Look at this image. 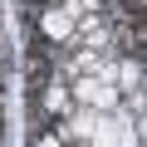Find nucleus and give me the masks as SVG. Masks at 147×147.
<instances>
[{
    "mask_svg": "<svg viewBox=\"0 0 147 147\" xmlns=\"http://www.w3.org/2000/svg\"><path fill=\"white\" fill-rule=\"evenodd\" d=\"M74 93H79L84 103H98V108H113V88H108L103 79H98V84H93V79H84V84L74 88Z\"/></svg>",
    "mask_w": 147,
    "mask_h": 147,
    "instance_id": "1",
    "label": "nucleus"
},
{
    "mask_svg": "<svg viewBox=\"0 0 147 147\" xmlns=\"http://www.w3.org/2000/svg\"><path fill=\"white\" fill-rule=\"evenodd\" d=\"M137 79H142V69H137V64H123V84H127V88H132V84H137Z\"/></svg>",
    "mask_w": 147,
    "mask_h": 147,
    "instance_id": "3",
    "label": "nucleus"
},
{
    "mask_svg": "<svg viewBox=\"0 0 147 147\" xmlns=\"http://www.w3.org/2000/svg\"><path fill=\"white\" fill-rule=\"evenodd\" d=\"M39 147H59V142H49V137H39Z\"/></svg>",
    "mask_w": 147,
    "mask_h": 147,
    "instance_id": "5",
    "label": "nucleus"
},
{
    "mask_svg": "<svg viewBox=\"0 0 147 147\" xmlns=\"http://www.w3.org/2000/svg\"><path fill=\"white\" fill-rule=\"evenodd\" d=\"M44 34H49V39H69V15L49 10V15H44Z\"/></svg>",
    "mask_w": 147,
    "mask_h": 147,
    "instance_id": "2",
    "label": "nucleus"
},
{
    "mask_svg": "<svg viewBox=\"0 0 147 147\" xmlns=\"http://www.w3.org/2000/svg\"><path fill=\"white\" fill-rule=\"evenodd\" d=\"M88 5H93V0H69V5H64V15H84Z\"/></svg>",
    "mask_w": 147,
    "mask_h": 147,
    "instance_id": "4",
    "label": "nucleus"
}]
</instances>
